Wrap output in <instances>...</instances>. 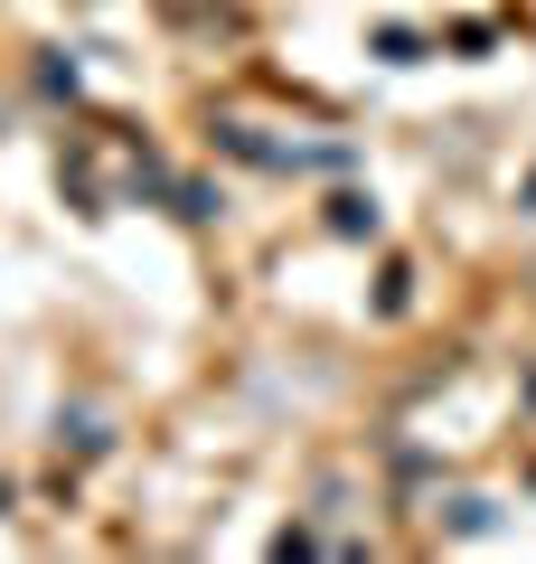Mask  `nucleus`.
I'll use <instances>...</instances> for the list:
<instances>
[{"label":"nucleus","mask_w":536,"mask_h":564,"mask_svg":"<svg viewBox=\"0 0 536 564\" xmlns=\"http://www.w3.org/2000/svg\"><path fill=\"white\" fill-rule=\"evenodd\" d=\"M66 180H76L85 198L104 207V198H114V188H141V180H151V161H141V151H132V141L114 132V122H95V132L76 141V161H66Z\"/></svg>","instance_id":"f257e3e1"}]
</instances>
